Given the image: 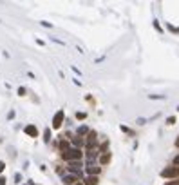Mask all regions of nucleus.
I'll return each mask as SVG.
<instances>
[{
  "label": "nucleus",
  "mask_w": 179,
  "mask_h": 185,
  "mask_svg": "<svg viewBox=\"0 0 179 185\" xmlns=\"http://www.w3.org/2000/svg\"><path fill=\"white\" fill-rule=\"evenodd\" d=\"M63 160L65 162H80L82 160V156H83V153H82V149H78V147H74V149H69L67 153H63Z\"/></svg>",
  "instance_id": "f257e3e1"
},
{
  "label": "nucleus",
  "mask_w": 179,
  "mask_h": 185,
  "mask_svg": "<svg viewBox=\"0 0 179 185\" xmlns=\"http://www.w3.org/2000/svg\"><path fill=\"white\" fill-rule=\"evenodd\" d=\"M159 174H161V178H177L179 176V167H176V165H174V167H165Z\"/></svg>",
  "instance_id": "f03ea898"
},
{
  "label": "nucleus",
  "mask_w": 179,
  "mask_h": 185,
  "mask_svg": "<svg viewBox=\"0 0 179 185\" xmlns=\"http://www.w3.org/2000/svg\"><path fill=\"white\" fill-rule=\"evenodd\" d=\"M63 118H65V113H63V111H58V113L54 114V118H53V127L54 129H60V127H62Z\"/></svg>",
  "instance_id": "7ed1b4c3"
},
{
  "label": "nucleus",
  "mask_w": 179,
  "mask_h": 185,
  "mask_svg": "<svg viewBox=\"0 0 179 185\" xmlns=\"http://www.w3.org/2000/svg\"><path fill=\"white\" fill-rule=\"evenodd\" d=\"M82 162H71V165H69V171L73 173V174H76V176H80L82 174Z\"/></svg>",
  "instance_id": "20e7f679"
},
{
  "label": "nucleus",
  "mask_w": 179,
  "mask_h": 185,
  "mask_svg": "<svg viewBox=\"0 0 179 185\" xmlns=\"http://www.w3.org/2000/svg\"><path fill=\"white\" fill-rule=\"evenodd\" d=\"M76 180H78V176H76V174H65V176H62L63 185H74Z\"/></svg>",
  "instance_id": "39448f33"
},
{
  "label": "nucleus",
  "mask_w": 179,
  "mask_h": 185,
  "mask_svg": "<svg viewBox=\"0 0 179 185\" xmlns=\"http://www.w3.org/2000/svg\"><path fill=\"white\" fill-rule=\"evenodd\" d=\"M24 131H25L27 136H31V138H36V136H38V129H36L34 125H25V129H24Z\"/></svg>",
  "instance_id": "423d86ee"
},
{
  "label": "nucleus",
  "mask_w": 179,
  "mask_h": 185,
  "mask_svg": "<svg viewBox=\"0 0 179 185\" xmlns=\"http://www.w3.org/2000/svg\"><path fill=\"white\" fill-rule=\"evenodd\" d=\"M85 171H87V174H89V176H96L98 173H100V167H92V165H89Z\"/></svg>",
  "instance_id": "0eeeda50"
},
{
  "label": "nucleus",
  "mask_w": 179,
  "mask_h": 185,
  "mask_svg": "<svg viewBox=\"0 0 179 185\" xmlns=\"http://www.w3.org/2000/svg\"><path fill=\"white\" fill-rule=\"evenodd\" d=\"M85 185H98V176H87L85 178Z\"/></svg>",
  "instance_id": "6e6552de"
},
{
  "label": "nucleus",
  "mask_w": 179,
  "mask_h": 185,
  "mask_svg": "<svg viewBox=\"0 0 179 185\" xmlns=\"http://www.w3.org/2000/svg\"><path fill=\"white\" fill-rule=\"evenodd\" d=\"M87 136H89V142H87V145H89V147L96 145V133H94V131H92V133H89Z\"/></svg>",
  "instance_id": "1a4fd4ad"
},
{
  "label": "nucleus",
  "mask_w": 179,
  "mask_h": 185,
  "mask_svg": "<svg viewBox=\"0 0 179 185\" xmlns=\"http://www.w3.org/2000/svg\"><path fill=\"white\" fill-rule=\"evenodd\" d=\"M109 160H110V156H109V154H101V156H100V164H101V165L109 164Z\"/></svg>",
  "instance_id": "9d476101"
},
{
  "label": "nucleus",
  "mask_w": 179,
  "mask_h": 185,
  "mask_svg": "<svg viewBox=\"0 0 179 185\" xmlns=\"http://www.w3.org/2000/svg\"><path fill=\"white\" fill-rule=\"evenodd\" d=\"M60 149H62V154L63 153H67V151H69V142H60Z\"/></svg>",
  "instance_id": "9b49d317"
},
{
  "label": "nucleus",
  "mask_w": 179,
  "mask_h": 185,
  "mask_svg": "<svg viewBox=\"0 0 179 185\" xmlns=\"http://www.w3.org/2000/svg\"><path fill=\"white\" fill-rule=\"evenodd\" d=\"M49 140H51V131H49V129H45V131H43V142H45V144H49Z\"/></svg>",
  "instance_id": "f8f14e48"
},
{
  "label": "nucleus",
  "mask_w": 179,
  "mask_h": 185,
  "mask_svg": "<svg viewBox=\"0 0 179 185\" xmlns=\"http://www.w3.org/2000/svg\"><path fill=\"white\" fill-rule=\"evenodd\" d=\"M73 144L76 145V147H78V149H80V147H82V145H83V140H82V138H73Z\"/></svg>",
  "instance_id": "ddd939ff"
},
{
  "label": "nucleus",
  "mask_w": 179,
  "mask_h": 185,
  "mask_svg": "<svg viewBox=\"0 0 179 185\" xmlns=\"http://www.w3.org/2000/svg\"><path fill=\"white\" fill-rule=\"evenodd\" d=\"M78 134H80V136H83V134H89V129H87L85 125H82V127L78 129Z\"/></svg>",
  "instance_id": "4468645a"
},
{
  "label": "nucleus",
  "mask_w": 179,
  "mask_h": 185,
  "mask_svg": "<svg viewBox=\"0 0 179 185\" xmlns=\"http://www.w3.org/2000/svg\"><path fill=\"white\" fill-rule=\"evenodd\" d=\"M150 100H165V96H159V94H150Z\"/></svg>",
  "instance_id": "2eb2a0df"
},
{
  "label": "nucleus",
  "mask_w": 179,
  "mask_h": 185,
  "mask_svg": "<svg viewBox=\"0 0 179 185\" xmlns=\"http://www.w3.org/2000/svg\"><path fill=\"white\" fill-rule=\"evenodd\" d=\"M167 123H168V125L176 123V116H168V118H167Z\"/></svg>",
  "instance_id": "dca6fc26"
},
{
  "label": "nucleus",
  "mask_w": 179,
  "mask_h": 185,
  "mask_svg": "<svg viewBox=\"0 0 179 185\" xmlns=\"http://www.w3.org/2000/svg\"><path fill=\"white\" fill-rule=\"evenodd\" d=\"M15 182H16V183H20V182H22V174H20V173H16V174H15Z\"/></svg>",
  "instance_id": "f3484780"
},
{
  "label": "nucleus",
  "mask_w": 179,
  "mask_h": 185,
  "mask_svg": "<svg viewBox=\"0 0 179 185\" xmlns=\"http://www.w3.org/2000/svg\"><path fill=\"white\" fill-rule=\"evenodd\" d=\"M85 116H87L85 113H76V118H78V120H83Z\"/></svg>",
  "instance_id": "a211bd4d"
},
{
  "label": "nucleus",
  "mask_w": 179,
  "mask_h": 185,
  "mask_svg": "<svg viewBox=\"0 0 179 185\" xmlns=\"http://www.w3.org/2000/svg\"><path fill=\"white\" fill-rule=\"evenodd\" d=\"M168 29L172 31V33H179V27H174V26H168Z\"/></svg>",
  "instance_id": "6ab92c4d"
},
{
  "label": "nucleus",
  "mask_w": 179,
  "mask_h": 185,
  "mask_svg": "<svg viewBox=\"0 0 179 185\" xmlns=\"http://www.w3.org/2000/svg\"><path fill=\"white\" fill-rule=\"evenodd\" d=\"M18 94H20V96H24V94H25V89H24V87H18Z\"/></svg>",
  "instance_id": "aec40b11"
},
{
  "label": "nucleus",
  "mask_w": 179,
  "mask_h": 185,
  "mask_svg": "<svg viewBox=\"0 0 179 185\" xmlns=\"http://www.w3.org/2000/svg\"><path fill=\"white\" fill-rule=\"evenodd\" d=\"M174 165H176V167H179V154L174 158Z\"/></svg>",
  "instance_id": "412c9836"
},
{
  "label": "nucleus",
  "mask_w": 179,
  "mask_h": 185,
  "mask_svg": "<svg viewBox=\"0 0 179 185\" xmlns=\"http://www.w3.org/2000/svg\"><path fill=\"white\" fill-rule=\"evenodd\" d=\"M7 118H9V120H11V118H15V111H9V114H7Z\"/></svg>",
  "instance_id": "4be33fe9"
},
{
  "label": "nucleus",
  "mask_w": 179,
  "mask_h": 185,
  "mask_svg": "<svg viewBox=\"0 0 179 185\" xmlns=\"http://www.w3.org/2000/svg\"><path fill=\"white\" fill-rule=\"evenodd\" d=\"M4 169H6V164H4V162H0V173H2Z\"/></svg>",
  "instance_id": "5701e85b"
},
{
  "label": "nucleus",
  "mask_w": 179,
  "mask_h": 185,
  "mask_svg": "<svg viewBox=\"0 0 179 185\" xmlns=\"http://www.w3.org/2000/svg\"><path fill=\"white\" fill-rule=\"evenodd\" d=\"M0 185H6V178L4 176H0Z\"/></svg>",
  "instance_id": "b1692460"
},
{
  "label": "nucleus",
  "mask_w": 179,
  "mask_h": 185,
  "mask_svg": "<svg viewBox=\"0 0 179 185\" xmlns=\"http://www.w3.org/2000/svg\"><path fill=\"white\" fill-rule=\"evenodd\" d=\"M176 145H177V147H179V138H177V140H176Z\"/></svg>",
  "instance_id": "393cba45"
},
{
  "label": "nucleus",
  "mask_w": 179,
  "mask_h": 185,
  "mask_svg": "<svg viewBox=\"0 0 179 185\" xmlns=\"http://www.w3.org/2000/svg\"><path fill=\"white\" fill-rule=\"evenodd\" d=\"M29 185H36V183H34V182H29Z\"/></svg>",
  "instance_id": "a878e982"
},
{
  "label": "nucleus",
  "mask_w": 179,
  "mask_h": 185,
  "mask_svg": "<svg viewBox=\"0 0 179 185\" xmlns=\"http://www.w3.org/2000/svg\"><path fill=\"white\" fill-rule=\"evenodd\" d=\"M74 185H83V183H74Z\"/></svg>",
  "instance_id": "bb28decb"
},
{
  "label": "nucleus",
  "mask_w": 179,
  "mask_h": 185,
  "mask_svg": "<svg viewBox=\"0 0 179 185\" xmlns=\"http://www.w3.org/2000/svg\"><path fill=\"white\" fill-rule=\"evenodd\" d=\"M177 111H179V105H177Z\"/></svg>",
  "instance_id": "cd10ccee"
}]
</instances>
